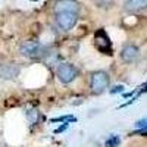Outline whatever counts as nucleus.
Segmentation results:
<instances>
[{
    "instance_id": "obj_1",
    "label": "nucleus",
    "mask_w": 147,
    "mask_h": 147,
    "mask_svg": "<svg viewBox=\"0 0 147 147\" xmlns=\"http://www.w3.org/2000/svg\"><path fill=\"white\" fill-rule=\"evenodd\" d=\"M109 87V75L103 71H97L91 75V90L94 94H102Z\"/></svg>"
},
{
    "instance_id": "obj_2",
    "label": "nucleus",
    "mask_w": 147,
    "mask_h": 147,
    "mask_svg": "<svg viewBox=\"0 0 147 147\" xmlns=\"http://www.w3.org/2000/svg\"><path fill=\"white\" fill-rule=\"evenodd\" d=\"M78 21V13L74 12H56V22L63 31H69L75 27Z\"/></svg>"
},
{
    "instance_id": "obj_3",
    "label": "nucleus",
    "mask_w": 147,
    "mask_h": 147,
    "mask_svg": "<svg viewBox=\"0 0 147 147\" xmlns=\"http://www.w3.org/2000/svg\"><path fill=\"white\" fill-rule=\"evenodd\" d=\"M77 75H78L77 68L74 65H71V63H62L57 68V78H59L60 82H63V84L72 82L74 80L77 78Z\"/></svg>"
},
{
    "instance_id": "obj_4",
    "label": "nucleus",
    "mask_w": 147,
    "mask_h": 147,
    "mask_svg": "<svg viewBox=\"0 0 147 147\" xmlns=\"http://www.w3.org/2000/svg\"><path fill=\"white\" fill-rule=\"evenodd\" d=\"M43 53V46L38 41H25L21 46V55H24L25 57L34 59L38 57Z\"/></svg>"
},
{
    "instance_id": "obj_5",
    "label": "nucleus",
    "mask_w": 147,
    "mask_h": 147,
    "mask_svg": "<svg viewBox=\"0 0 147 147\" xmlns=\"http://www.w3.org/2000/svg\"><path fill=\"white\" fill-rule=\"evenodd\" d=\"M19 66L15 63H0V78L2 80H13L19 75Z\"/></svg>"
},
{
    "instance_id": "obj_6",
    "label": "nucleus",
    "mask_w": 147,
    "mask_h": 147,
    "mask_svg": "<svg viewBox=\"0 0 147 147\" xmlns=\"http://www.w3.org/2000/svg\"><path fill=\"white\" fill-rule=\"evenodd\" d=\"M56 12H74V13H78L80 5L75 0H60L56 5Z\"/></svg>"
},
{
    "instance_id": "obj_7",
    "label": "nucleus",
    "mask_w": 147,
    "mask_h": 147,
    "mask_svg": "<svg viewBox=\"0 0 147 147\" xmlns=\"http://www.w3.org/2000/svg\"><path fill=\"white\" fill-rule=\"evenodd\" d=\"M124 7L128 12H140L147 9V0H125Z\"/></svg>"
},
{
    "instance_id": "obj_8",
    "label": "nucleus",
    "mask_w": 147,
    "mask_h": 147,
    "mask_svg": "<svg viewBox=\"0 0 147 147\" xmlns=\"http://www.w3.org/2000/svg\"><path fill=\"white\" fill-rule=\"evenodd\" d=\"M121 57L124 62H134V60L138 57V49L136 46H127V47L122 49Z\"/></svg>"
},
{
    "instance_id": "obj_9",
    "label": "nucleus",
    "mask_w": 147,
    "mask_h": 147,
    "mask_svg": "<svg viewBox=\"0 0 147 147\" xmlns=\"http://www.w3.org/2000/svg\"><path fill=\"white\" fill-rule=\"evenodd\" d=\"M27 116H28V119H30L31 124H37V122H38V119H40V113H38V110H35V109L28 110Z\"/></svg>"
},
{
    "instance_id": "obj_10",
    "label": "nucleus",
    "mask_w": 147,
    "mask_h": 147,
    "mask_svg": "<svg viewBox=\"0 0 147 147\" xmlns=\"http://www.w3.org/2000/svg\"><path fill=\"white\" fill-rule=\"evenodd\" d=\"M93 2L99 7H102V9H109V7H112V5H113V0H93Z\"/></svg>"
},
{
    "instance_id": "obj_11",
    "label": "nucleus",
    "mask_w": 147,
    "mask_h": 147,
    "mask_svg": "<svg viewBox=\"0 0 147 147\" xmlns=\"http://www.w3.org/2000/svg\"><path fill=\"white\" fill-rule=\"evenodd\" d=\"M119 141H121V140H119L118 136H112V137L106 141V146H107V147H118Z\"/></svg>"
},
{
    "instance_id": "obj_12",
    "label": "nucleus",
    "mask_w": 147,
    "mask_h": 147,
    "mask_svg": "<svg viewBox=\"0 0 147 147\" xmlns=\"http://www.w3.org/2000/svg\"><path fill=\"white\" fill-rule=\"evenodd\" d=\"M136 128L137 129H146L147 131V118H143L136 122Z\"/></svg>"
},
{
    "instance_id": "obj_13",
    "label": "nucleus",
    "mask_w": 147,
    "mask_h": 147,
    "mask_svg": "<svg viewBox=\"0 0 147 147\" xmlns=\"http://www.w3.org/2000/svg\"><path fill=\"white\" fill-rule=\"evenodd\" d=\"M53 122H71V121H75L74 116H62V118H56V119H52Z\"/></svg>"
},
{
    "instance_id": "obj_14",
    "label": "nucleus",
    "mask_w": 147,
    "mask_h": 147,
    "mask_svg": "<svg viewBox=\"0 0 147 147\" xmlns=\"http://www.w3.org/2000/svg\"><path fill=\"white\" fill-rule=\"evenodd\" d=\"M116 91H124V87L119 85V87H115V90H112V93H116Z\"/></svg>"
},
{
    "instance_id": "obj_15",
    "label": "nucleus",
    "mask_w": 147,
    "mask_h": 147,
    "mask_svg": "<svg viewBox=\"0 0 147 147\" xmlns=\"http://www.w3.org/2000/svg\"><path fill=\"white\" fill-rule=\"evenodd\" d=\"M31 2H37V0H31Z\"/></svg>"
}]
</instances>
